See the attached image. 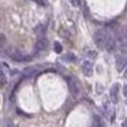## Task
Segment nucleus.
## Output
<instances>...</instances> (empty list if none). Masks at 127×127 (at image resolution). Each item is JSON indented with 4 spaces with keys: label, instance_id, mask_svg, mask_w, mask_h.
Listing matches in <instances>:
<instances>
[{
    "label": "nucleus",
    "instance_id": "obj_4",
    "mask_svg": "<svg viewBox=\"0 0 127 127\" xmlns=\"http://www.w3.org/2000/svg\"><path fill=\"white\" fill-rule=\"evenodd\" d=\"M67 81H68V88H70V92H71L72 94H79L81 92V88H79V82H78L77 78L74 77H68L67 78Z\"/></svg>",
    "mask_w": 127,
    "mask_h": 127
},
{
    "label": "nucleus",
    "instance_id": "obj_1",
    "mask_svg": "<svg viewBox=\"0 0 127 127\" xmlns=\"http://www.w3.org/2000/svg\"><path fill=\"white\" fill-rule=\"evenodd\" d=\"M105 37H107V33H105V30H102V29H98V30L94 33V42H96V45L98 48H104V42H105Z\"/></svg>",
    "mask_w": 127,
    "mask_h": 127
},
{
    "label": "nucleus",
    "instance_id": "obj_2",
    "mask_svg": "<svg viewBox=\"0 0 127 127\" xmlns=\"http://www.w3.org/2000/svg\"><path fill=\"white\" fill-rule=\"evenodd\" d=\"M7 55L12 59L14 62H25V60H29V56H25L17 49H8L7 51Z\"/></svg>",
    "mask_w": 127,
    "mask_h": 127
},
{
    "label": "nucleus",
    "instance_id": "obj_9",
    "mask_svg": "<svg viewBox=\"0 0 127 127\" xmlns=\"http://www.w3.org/2000/svg\"><path fill=\"white\" fill-rule=\"evenodd\" d=\"M0 85H1V86H6V85H7L6 72L3 71V68H1V67H0Z\"/></svg>",
    "mask_w": 127,
    "mask_h": 127
},
{
    "label": "nucleus",
    "instance_id": "obj_8",
    "mask_svg": "<svg viewBox=\"0 0 127 127\" xmlns=\"http://www.w3.org/2000/svg\"><path fill=\"white\" fill-rule=\"evenodd\" d=\"M47 45H48L47 38H40L38 41L36 42V51L37 52H42V51L47 48Z\"/></svg>",
    "mask_w": 127,
    "mask_h": 127
},
{
    "label": "nucleus",
    "instance_id": "obj_15",
    "mask_svg": "<svg viewBox=\"0 0 127 127\" xmlns=\"http://www.w3.org/2000/svg\"><path fill=\"white\" fill-rule=\"evenodd\" d=\"M89 56H90V58H94V56H96V53H94V52H89Z\"/></svg>",
    "mask_w": 127,
    "mask_h": 127
},
{
    "label": "nucleus",
    "instance_id": "obj_13",
    "mask_svg": "<svg viewBox=\"0 0 127 127\" xmlns=\"http://www.w3.org/2000/svg\"><path fill=\"white\" fill-rule=\"evenodd\" d=\"M36 1L40 4V6H45V4L48 3V0H36Z\"/></svg>",
    "mask_w": 127,
    "mask_h": 127
},
{
    "label": "nucleus",
    "instance_id": "obj_12",
    "mask_svg": "<svg viewBox=\"0 0 127 127\" xmlns=\"http://www.w3.org/2000/svg\"><path fill=\"white\" fill-rule=\"evenodd\" d=\"M64 60H66V62H74L75 60V56L72 55V53H67V55L64 56Z\"/></svg>",
    "mask_w": 127,
    "mask_h": 127
},
{
    "label": "nucleus",
    "instance_id": "obj_3",
    "mask_svg": "<svg viewBox=\"0 0 127 127\" xmlns=\"http://www.w3.org/2000/svg\"><path fill=\"white\" fill-rule=\"evenodd\" d=\"M104 48L108 52H115L116 49V40L112 34H107L105 37V42H104Z\"/></svg>",
    "mask_w": 127,
    "mask_h": 127
},
{
    "label": "nucleus",
    "instance_id": "obj_11",
    "mask_svg": "<svg viewBox=\"0 0 127 127\" xmlns=\"http://www.w3.org/2000/svg\"><path fill=\"white\" fill-rule=\"evenodd\" d=\"M44 32H45V28L42 25H38L36 29H34V33L36 34H38V36H41V34H44Z\"/></svg>",
    "mask_w": 127,
    "mask_h": 127
},
{
    "label": "nucleus",
    "instance_id": "obj_10",
    "mask_svg": "<svg viewBox=\"0 0 127 127\" xmlns=\"http://www.w3.org/2000/svg\"><path fill=\"white\" fill-rule=\"evenodd\" d=\"M53 51H55L56 53H62V51H63V47H62V44H60V42H58V41H56L55 44H53Z\"/></svg>",
    "mask_w": 127,
    "mask_h": 127
},
{
    "label": "nucleus",
    "instance_id": "obj_6",
    "mask_svg": "<svg viewBox=\"0 0 127 127\" xmlns=\"http://www.w3.org/2000/svg\"><path fill=\"white\" fill-rule=\"evenodd\" d=\"M82 71H83V74H85V75L90 77V75L93 74V63H92L90 60L83 62V64H82Z\"/></svg>",
    "mask_w": 127,
    "mask_h": 127
},
{
    "label": "nucleus",
    "instance_id": "obj_7",
    "mask_svg": "<svg viewBox=\"0 0 127 127\" xmlns=\"http://www.w3.org/2000/svg\"><path fill=\"white\" fill-rule=\"evenodd\" d=\"M118 92H119V85L118 83H115V85H112V88H111V92H109V96H111V100H112V102H118L119 101V96H118Z\"/></svg>",
    "mask_w": 127,
    "mask_h": 127
},
{
    "label": "nucleus",
    "instance_id": "obj_5",
    "mask_svg": "<svg viewBox=\"0 0 127 127\" xmlns=\"http://www.w3.org/2000/svg\"><path fill=\"white\" fill-rule=\"evenodd\" d=\"M124 67H126V56L124 55H118L116 56V70L119 72L123 71Z\"/></svg>",
    "mask_w": 127,
    "mask_h": 127
},
{
    "label": "nucleus",
    "instance_id": "obj_14",
    "mask_svg": "<svg viewBox=\"0 0 127 127\" xmlns=\"http://www.w3.org/2000/svg\"><path fill=\"white\" fill-rule=\"evenodd\" d=\"M4 40H6V38H4V36H0V45L4 44Z\"/></svg>",
    "mask_w": 127,
    "mask_h": 127
}]
</instances>
